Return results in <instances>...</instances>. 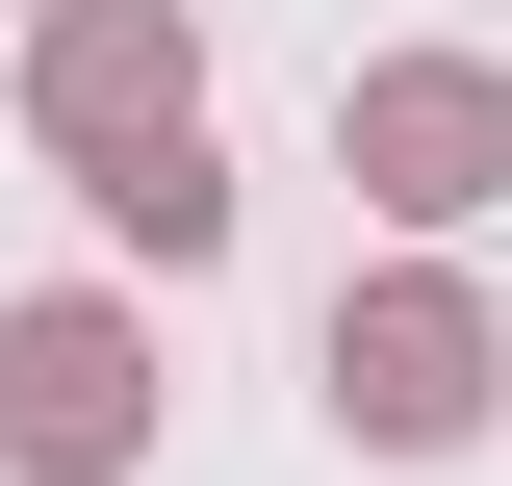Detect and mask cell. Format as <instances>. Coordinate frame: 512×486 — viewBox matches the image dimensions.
<instances>
[{"instance_id": "6da1fadb", "label": "cell", "mask_w": 512, "mask_h": 486, "mask_svg": "<svg viewBox=\"0 0 512 486\" xmlns=\"http://www.w3.org/2000/svg\"><path fill=\"white\" fill-rule=\"evenodd\" d=\"M52 128L103 154V180H128V154H180V26H154V0H103V26H52Z\"/></svg>"}, {"instance_id": "7a4b0ae2", "label": "cell", "mask_w": 512, "mask_h": 486, "mask_svg": "<svg viewBox=\"0 0 512 486\" xmlns=\"http://www.w3.org/2000/svg\"><path fill=\"white\" fill-rule=\"evenodd\" d=\"M0 435H26V461H103L128 435V333L103 307H26V333H0Z\"/></svg>"}, {"instance_id": "3957f363", "label": "cell", "mask_w": 512, "mask_h": 486, "mask_svg": "<svg viewBox=\"0 0 512 486\" xmlns=\"http://www.w3.org/2000/svg\"><path fill=\"white\" fill-rule=\"evenodd\" d=\"M461 384H487L461 307H359V333H333V410H359V435H461Z\"/></svg>"}, {"instance_id": "277c9868", "label": "cell", "mask_w": 512, "mask_h": 486, "mask_svg": "<svg viewBox=\"0 0 512 486\" xmlns=\"http://www.w3.org/2000/svg\"><path fill=\"white\" fill-rule=\"evenodd\" d=\"M384 180L461 205V180H487V103H461V77H410V103H384Z\"/></svg>"}]
</instances>
